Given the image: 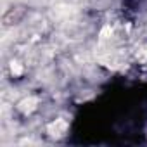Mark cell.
<instances>
[{
  "label": "cell",
  "mask_w": 147,
  "mask_h": 147,
  "mask_svg": "<svg viewBox=\"0 0 147 147\" xmlns=\"http://www.w3.org/2000/svg\"><path fill=\"white\" fill-rule=\"evenodd\" d=\"M47 131L50 133V137H55V138H59V137H62V135H66V131H67V123L64 121V119H55V121H52L49 126H47Z\"/></svg>",
  "instance_id": "cell-1"
},
{
  "label": "cell",
  "mask_w": 147,
  "mask_h": 147,
  "mask_svg": "<svg viewBox=\"0 0 147 147\" xmlns=\"http://www.w3.org/2000/svg\"><path fill=\"white\" fill-rule=\"evenodd\" d=\"M36 104H38V100H36L35 97H28V99L21 100V102L18 104V107H19L23 113H31L33 109H36Z\"/></svg>",
  "instance_id": "cell-2"
}]
</instances>
